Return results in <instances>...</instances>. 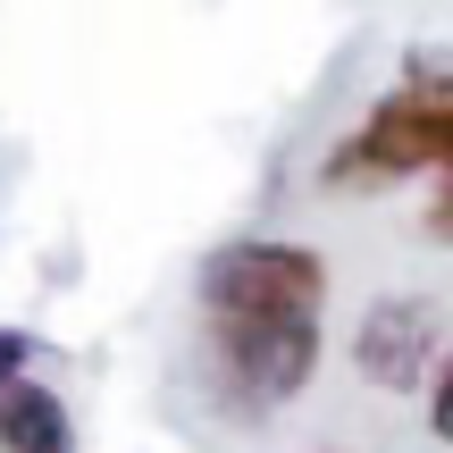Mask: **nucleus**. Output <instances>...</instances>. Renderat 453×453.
Here are the masks:
<instances>
[{
    "mask_svg": "<svg viewBox=\"0 0 453 453\" xmlns=\"http://www.w3.org/2000/svg\"><path fill=\"white\" fill-rule=\"evenodd\" d=\"M453 160V84L437 59H420L403 76V93H387L336 151L319 177L327 185H395V177H445Z\"/></svg>",
    "mask_w": 453,
    "mask_h": 453,
    "instance_id": "obj_1",
    "label": "nucleus"
},
{
    "mask_svg": "<svg viewBox=\"0 0 453 453\" xmlns=\"http://www.w3.org/2000/svg\"><path fill=\"white\" fill-rule=\"evenodd\" d=\"M202 353H211V387L235 411H277L319 370V319H235V311H202Z\"/></svg>",
    "mask_w": 453,
    "mask_h": 453,
    "instance_id": "obj_2",
    "label": "nucleus"
},
{
    "mask_svg": "<svg viewBox=\"0 0 453 453\" xmlns=\"http://www.w3.org/2000/svg\"><path fill=\"white\" fill-rule=\"evenodd\" d=\"M202 311L235 319H319L327 311V252L286 235H243L202 260Z\"/></svg>",
    "mask_w": 453,
    "mask_h": 453,
    "instance_id": "obj_3",
    "label": "nucleus"
},
{
    "mask_svg": "<svg viewBox=\"0 0 453 453\" xmlns=\"http://www.w3.org/2000/svg\"><path fill=\"white\" fill-rule=\"evenodd\" d=\"M445 361V311L428 294H378L353 327V370L361 387H387V395H420L428 370Z\"/></svg>",
    "mask_w": 453,
    "mask_h": 453,
    "instance_id": "obj_4",
    "label": "nucleus"
},
{
    "mask_svg": "<svg viewBox=\"0 0 453 453\" xmlns=\"http://www.w3.org/2000/svg\"><path fill=\"white\" fill-rule=\"evenodd\" d=\"M0 453H76V420L42 378H9L0 387Z\"/></svg>",
    "mask_w": 453,
    "mask_h": 453,
    "instance_id": "obj_5",
    "label": "nucleus"
},
{
    "mask_svg": "<svg viewBox=\"0 0 453 453\" xmlns=\"http://www.w3.org/2000/svg\"><path fill=\"white\" fill-rule=\"evenodd\" d=\"M26 361H34V336H26V327H0V387L26 378Z\"/></svg>",
    "mask_w": 453,
    "mask_h": 453,
    "instance_id": "obj_6",
    "label": "nucleus"
}]
</instances>
